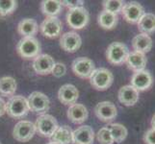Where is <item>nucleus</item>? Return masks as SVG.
Wrapping results in <instances>:
<instances>
[{"mask_svg": "<svg viewBox=\"0 0 155 144\" xmlns=\"http://www.w3.org/2000/svg\"><path fill=\"white\" fill-rule=\"evenodd\" d=\"M102 5L104 8L103 11L117 15L119 13H121V10L124 6V2L121 0H104Z\"/></svg>", "mask_w": 155, "mask_h": 144, "instance_id": "obj_29", "label": "nucleus"}, {"mask_svg": "<svg viewBox=\"0 0 155 144\" xmlns=\"http://www.w3.org/2000/svg\"><path fill=\"white\" fill-rule=\"evenodd\" d=\"M121 14L128 23L135 24L138 23V21L145 14V10L140 3L129 2L124 4L121 10Z\"/></svg>", "mask_w": 155, "mask_h": 144, "instance_id": "obj_12", "label": "nucleus"}, {"mask_svg": "<svg viewBox=\"0 0 155 144\" xmlns=\"http://www.w3.org/2000/svg\"><path fill=\"white\" fill-rule=\"evenodd\" d=\"M6 114V102L0 97V116Z\"/></svg>", "mask_w": 155, "mask_h": 144, "instance_id": "obj_35", "label": "nucleus"}, {"mask_svg": "<svg viewBox=\"0 0 155 144\" xmlns=\"http://www.w3.org/2000/svg\"><path fill=\"white\" fill-rule=\"evenodd\" d=\"M97 22L101 28L111 30L116 27L117 23V15L106 12V11H102V12L99 13L97 17Z\"/></svg>", "mask_w": 155, "mask_h": 144, "instance_id": "obj_27", "label": "nucleus"}, {"mask_svg": "<svg viewBox=\"0 0 155 144\" xmlns=\"http://www.w3.org/2000/svg\"><path fill=\"white\" fill-rule=\"evenodd\" d=\"M152 45V39L146 34H139L135 36L132 40V47L134 51L145 55L151 50Z\"/></svg>", "mask_w": 155, "mask_h": 144, "instance_id": "obj_21", "label": "nucleus"}, {"mask_svg": "<svg viewBox=\"0 0 155 144\" xmlns=\"http://www.w3.org/2000/svg\"><path fill=\"white\" fill-rule=\"evenodd\" d=\"M17 90V82L13 77L5 76L0 78V96L12 97Z\"/></svg>", "mask_w": 155, "mask_h": 144, "instance_id": "obj_26", "label": "nucleus"}, {"mask_svg": "<svg viewBox=\"0 0 155 144\" xmlns=\"http://www.w3.org/2000/svg\"><path fill=\"white\" fill-rule=\"evenodd\" d=\"M36 134L35 124L31 121L21 120L15 124L13 130V136L19 142H27L33 138Z\"/></svg>", "mask_w": 155, "mask_h": 144, "instance_id": "obj_8", "label": "nucleus"}, {"mask_svg": "<svg viewBox=\"0 0 155 144\" xmlns=\"http://www.w3.org/2000/svg\"><path fill=\"white\" fill-rule=\"evenodd\" d=\"M131 86L136 88L139 92L145 91V90L149 89L153 85V77L150 72L147 70H142L134 72V74L131 77Z\"/></svg>", "mask_w": 155, "mask_h": 144, "instance_id": "obj_13", "label": "nucleus"}, {"mask_svg": "<svg viewBox=\"0 0 155 144\" xmlns=\"http://www.w3.org/2000/svg\"><path fill=\"white\" fill-rule=\"evenodd\" d=\"M68 118L74 124H82L88 119L89 113L87 108L82 104H73L68 110Z\"/></svg>", "mask_w": 155, "mask_h": 144, "instance_id": "obj_19", "label": "nucleus"}, {"mask_svg": "<svg viewBox=\"0 0 155 144\" xmlns=\"http://www.w3.org/2000/svg\"><path fill=\"white\" fill-rule=\"evenodd\" d=\"M47 144H57V143H55V142H52V141H51V142H49V143H47Z\"/></svg>", "mask_w": 155, "mask_h": 144, "instance_id": "obj_37", "label": "nucleus"}, {"mask_svg": "<svg viewBox=\"0 0 155 144\" xmlns=\"http://www.w3.org/2000/svg\"><path fill=\"white\" fill-rule=\"evenodd\" d=\"M137 24L141 34H146L148 36L153 34L155 32V14L151 13H145Z\"/></svg>", "mask_w": 155, "mask_h": 144, "instance_id": "obj_24", "label": "nucleus"}, {"mask_svg": "<svg viewBox=\"0 0 155 144\" xmlns=\"http://www.w3.org/2000/svg\"><path fill=\"white\" fill-rule=\"evenodd\" d=\"M18 3L15 0H0V15L5 17L15 12Z\"/></svg>", "mask_w": 155, "mask_h": 144, "instance_id": "obj_30", "label": "nucleus"}, {"mask_svg": "<svg viewBox=\"0 0 155 144\" xmlns=\"http://www.w3.org/2000/svg\"><path fill=\"white\" fill-rule=\"evenodd\" d=\"M54 65V59L50 55L41 54L36 59H34L33 68L35 72L38 73L39 75H48V74L51 73Z\"/></svg>", "mask_w": 155, "mask_h": 144, "instance_id": "obj_15", "label": "nucleus"}, {"mask_svg": "<svg viewBox=\"0 0 155 144\" xmlns=\"http://www.w3.org/2000/svg\"><path fill=\"white\" fill-rule=\"evenodd\" d=\"M0 144H1V143H0Z\"/></svg>", "mask_w": 155, "mask_h": 144, "instance_id": "obj_38", "label": "nucleus"}, {"mask_svg": "<svg viewBox=\"0 0 155 144\" xmlns=\"http://www.w3.org/2000/svg\"><path fill=\"white\" fill-rule=\"evenodd\" d=\"M150 124H151V129H154V130H155V114H154V115L152 116V119H151Z\"/></svg>", "mask_w": 155, "mask_h": 144, "instance_id": "obj_36", "label": "nucleus"}, {"mask_svg": "<svg viewBox=\"0 0 155 144\" xmlns=\"http://www.w3.org/2000/svg\"><path fill=\"white\" fill-rule=\"evenodd\" d=\"M94 114L100 121L110 123L117 117V110L112 102L102 101L94 107Z\"/></svg>", "mask_w": 155, "mask_h": 144, "instance_id": "obj_10", "label": "nucleus"}, {"mask_svg": "<svg viewBox=\"0 0 155 144\" xmlns=\"http://www.w3.org/2000/svg\"><path fill=\"white\" fill-rule=\"evenodd\" d=\"M62 22L57 17L46 18L40 26L41 34L48 39H55L59 37L62 32Z\"/></svg>", "mask_w": 155, "mask_h": 144, "instance_id": "obj_11", "label": "nucleus"}, {"mask_svg": "<svg viewBox=\"0 0 155 144\" xmlns=\"http://www.w3.org/2000/svg\"><path fill=\"white\" fill-rule=\"evenodd\" d=\"M139 91L133 88L131 85H126L120 88L117 97L120 102L126 107H131L137 104L139 101Z\"/></svg>", "mask_w": 155, "mask_h": 144, "instance_id": "obj_17", "label": "nucleus"}, {"mask_svg": "<svg viewBox=\"0 0 155 144\" xmlns=\"http://www.w3.org/2000/svg\"><path fill=\"white\" fill-rule=\"evenodd\" d=\"M36 132L44 137H51L58 129V122L51 114H41L38 116L35 123Z\"/></svg>", "mask_w": 155, "mask_h": 144, "instance_id": "obj_5", "label": "nucleus"}, {"mask_svg": "<svg viewBox=\"0 0 155 144\" xmlns=\"http://www.w3.org/2000/svg\"><path fill=\"white\" fill-rule=\"evenodd\" d=\"M114 81V76L109 69L100 67L94 69V71L90 77V83L92 87L99 91L108 89Z\"/></svg>", "mask_w": 155, "mask_h": 144, "instance_id": "obj_3", "label": "nucleus"}, {"mask_svg": "<svg viewBox=\"0 0 155 144\" xmlns=\"http://www.w3.org/2000/svg\"><path fill=\"white\" fill-rule=\"evenodd\" d=\"M72 130L67 125L58 127L53 136L50 137L52 142L57 144H73Z\"/></svg>", "mask_w": 155, "mask_h": 144, "instance_id": "obj_22", "label": "nucleus"}, {"mask_svg": "<svg viewBox=\"0 0 155 144\" xmlns=\"http://www.w3.org/2000/svg\"><path fill=\"white\" fill-rule=\"evenodd\" d=\"M89 13L84 7L69 9L67 14V22L68 26L75 30H80L86 27L89 23Z\"/></svg>", "mask_w": 155, "mask_h": 144, "instance_id": "obj_6", "label": "nucleus"}, {"mask_svg": "<svg viewBox=\"0 0 155 144\" xmlns=\"http://www.w3.org/2000/svg\"><path fill=\"white\" fill-rule=\"evenodd\" d=\"M97 138L100 144H114V139L107 127H103L97 132Z\"/></svg>", "mask_w": 155, "mask_h": 144, "instance_id": "obj_31", "label": "nucleus"}, {"mask_svg": "<svg viewBox=\"0 0 155 144\" xmlns=\"http://www.w3.org/2000/svg\"><path fill=\"white\" fill-rule=\"evenodd\" d=\"M28 106L31 111L38 114H45L50 108L49 98L40 91L32 92L27 99Z\"/></svg>", "mask_w": 155, "mask_h": 144, "instance_id": "obj_7", "label": "nucleus"}, {"mask_svg": "<svg viewBox=\"0 0 155 144\" xmlns=\"http://www.w3.org/2000/svg\"><path fill=\"white\" fill-rule=\"evenodd\" d=\"M143 141L146 144H155V130L149 129L143 135Z\"/></svg>", "mask_w": 155, "mask_h": 144, "instance_id": "obj_33", "label": "nucleus"}, {"mask_svg": "<svg viewBox=\"0 0 155 144\" xmlns=\"http://www.w3.org/2000/svg\"><path fill=\"white\" fill-rule=\"evenodd\" d=\"M71 68L73 73L82 79H90L95 69L94 62L86 57H79L75 59L72 62Z\"/></svg>", "mask_w": 155, "mask_h": 144, "instance_id": "obj_9", "label": "nucleus"}, {"mask_svg": "<svg viewBox=\"0 0 155 144\" xmlns=\"http://www.w3.org/2000/svg\"><path fill=\"white\" fill-rule=\"evenodd\" d=\"M125 62L128 68L131 69L134 72H138V71L145 70L147 63V59L145 54L133 51V52H129V55H128Z\"/></svg>", "mask_w": 155, "mask_h": 144, "instance_id": "obj_20", "label": "nucleus"}, {"mask_svg": "<svg viewBox=\"0 0 155 144\" xmlns=\"http://www.w3.org/2000/svg\"><path fill=\"white\" fill-rule=\"evenodd\" d=\"M66 72H67V67L62 62H55V65L53 66L52 71H51L52 75L57 78L64 76L66 74Z\"/></svg>", "mask_w": 155, "mask_h": 144, "instance_id": "obj_32", "label": "nucleus"}, {"mask_svg": "<svg viewBox=\"0 0 155 144\" xmlns=\"http://www.w3.org/2000/svg\"><path fill=\"white\" fill-rule=\"evenodd\" d=\"M62 6H66L69 9H74L78 7H82V5L84 4V1L82 0H67V1H61Z\"/></svg>", "mask_w": 155, "mask_h": 144, "instance_id": "obj_34", "label": "nucleus"}, {"mask_svg": "<svg viewBox=\"0 0 155 144\" xmlns=\"http://www.w3.org/2000/svg\"><path fill=\"white\" fill-rule=\"evenodd\" d=\"M74 144H94V132L91 126L85 125L72 132Z\"/></svg>", "mask_w": 155, "mask_h": 144, "instance_id": "obj_18", "label": "nucleus"}, {"mask_svg": "<svg viewBox=\"0 0 155 144\" xmlns=\"http://www.w3.org/2000/svg\"><path fill=\"white\" fill-rule=\"evenodd\" d=\"M82 44V40L76 32H67L60 38V46L63 50L69 53L76 52Z\"/></svg>", "mask_w": 155, "mask_h": 144, "instance_id": "obj_14", "label": "nucleus"}, {"mask_svg": "<svg viewBox=\"0 0 155 144\" xmlns=\"http://www.w3.org/2000/svg\"><path fill=\"white\" fill-rule=\"evenodd\" d=\"M27 99L22 95H15L10 97L6 102V114L12 118L19 119L26 116L29 113Z\"/></svg>", "mask_w": 155, "mask_h": 144, "instance_id": "obj_1", "label": "nucleus"}, {"mask_svg": "<svg viewBox=\"0 0 155 144\" xmlns=\"http://www.w3.org/2000/svg\"><path fill=\"white\" fill-rule=\"evenodd\" d=\"M128 55H129L128 47L125 44L119 41L112 42V43L107 47V50H106L107 61L115 66H120V65H122L124 62H125Z\"/></svg>", "mask_w": 155, "mask_h": 144, "instance_id": "obj_4", "label": "nucleus"}, {"mask_svg": "<svg viewBox=\"0 0 155 144\" xmlns=\"http://www.w3.org/2000/svg\"><path fill=\"white\" fill-rule=\"evenodd\" d=\"M39 26L37 21L33 18H24L18 25V32L23 38L34 37L38 32Z\"/></svg>", "mask_w": 155, "mask_h": 144, "instance_id": "obj_23", "label": "nucleus"}, {"mask_svg": "<svg viewBox=\"0 0 155 144\" xmlns=\"http://www.w3.org/2000/svg\"><path fill=\"white\" fill-rule=\"evenodd\" d=\"M79 97L78 89L71 84H66L60 88L58 91V99L64 105L71 106L76 103Z\"/></svg>", "mask_w": 155, "mask_h": 144, "instance_id": "obj_16", "label": "nucleus"}, {"mask_svg": "<svg viewBox=\"0 0 155 144\" xmlns=\"http://www.w3.org/2000/svg\"><path fill=\"white\" fill-rule=\"evenodd\" d=\"M109 129L112 137H113L114 142L120 143L124 141L127 136V129L120 123H111L108 126H106Z\"/></svg>", "mask_w": 155, "mask_h": 144, "instance_id": "obj_28", "label": "nucleus"}, {"mask_svg": "<svg viewBox=\"0 0 155 144\" xmlns=\"http://www.w3.org/2000/svg\"><path fill=\"white\" fill-rule=\"evenodd\" d=\"M41 10L47 18L56 17L62 11V3L58 0H44L41 4Z\"/></svg>", "mask_w": 155, "mask_h": 144, "instance_id": "obj_25", "label": "nucleus"}, {"mask_svg": "<svg viewBox=\"0 0 155 144\" xmlns=\"http://www.w3.org/2000/svg\"><path fill=\"white\" fill-rule=\"evenodd\" d=\"M17 51L24 60H32L41 55V47L39 40L34 37L22 38L17 45Z\"/></svg>", "mask_w": 155, "mask_h": 144, "instance_id": "obj_2", "label": "nucleus"}]
</instances>
